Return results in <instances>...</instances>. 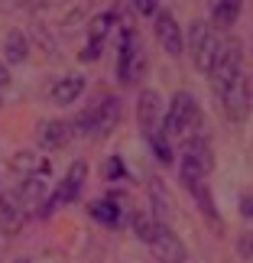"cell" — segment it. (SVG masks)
I'll list each match as a JSON object with an SVG mask.
<instances>
[{"mask_svg": "<svg viewBox=\"0 0 253 263\" xmlns=\"http://www.w3.org/2000/svg\"><path fill=\"white\" fill-rule=\"evenodd\" d=\"M201 124V110H198V101L191 91H176L166 107V117H163V134L172 137H191Z\"/></svg>", "mask_w": 253, "mask_h": 263, "instance_id": "1", "label": "cell"}, {"mask_svg": "<svg viewBox=\"0 0 253 263\" xmlns=\"http://www.w3.org/2000/svg\"><path fill=\"white\" fill-rule=\"evenodd\" d=\"M85 179H88V163H85V159H75V163L68 166L65 179L59 182V189L46 198V205L39 208V218H49L52 208H59V205H72V201H78L82 192H85Z\"/></svg>", "mask_w": 253, "mask_h": 263, "instance_id": "2", "label": "cell"}, {"mask_svg": "<svg viewBox=\"0 0 253 263\" xmlns=\"http://www.w3.org/2000/svg\"><path fill=\"white\" fill-rule=\"evenodd\" d=\"M188 52H191L195 68H201V72H208V68L215 65V59L221 52V39H218L215 29H211V23L195 20V23L188 26Z\"/></svg>", "mask_w": 253, "mask_h": 263, "instance_id": "3", "label": "cell"}, {"mask_svg": "<svg viewBox=\"0 0 253 263\" xmlns=\"http://www.w3.org/2000/svg\"><path fill=\"white\" fill-rule=\"evenodd\" d=\"M218 98H221L224 117L230 120V124H244V120L250 117V110H253V91H250V78L244 72H240L237 78H230Z\"/></svg>", "mask_w": 253, "mask_h": 263, "instance_id": "4", "label": "cell"}, {"mask_svg": "<svg viewBox=\"0 0 253 263\" xmlns=\"http://www.w3.org/2000/svg\"><path fill=\"white\" fill-rule=\"evenodd\" d=\"M143 68H146V55L140 49V39L133 36V29H124V36H120V55H117V78L124 85H133V82H140Z\"/></svg>", "mask_w": 253, "mask_h": 263, "instance_id": "5", "label": "cell"}, {"mask_svg": "<svg viewBox=\"0 0 253 263\" xmlns=\"http://www.w3.org/2000/svg\"><path fill=\"white\" fill-rule=\"evenodd\" d=\"M240 72H244V65H240V46L237 43H221V52L215 59V65L208 68V85H211V91L221 95L224 85L230 82V78H237Z\"/></svg>", "mask_w": 253, "mask_h": 263, "instance_id": "6", "label": "cell"}, {"mask_svg": "<svg viewBox=\"0 0 253 263\" xmlns=\"http://www.w3.org/2000/svg\"><path fill=\"white\" fill-rule=\"evenodd\" d=\"M149 250H153L156 260H163V263H185L188 260V250L182 244V237L172 231V224H163V221H156V228H153Z\"/></svg>", "mask_w": 253, "mask_h": 263, "instance_id": "7", "label": "cell"}, {"mask_svg": "<svg viewBox=\"0 0 253 263\" xmlns=\"http://www.w3.org/2000/svg\"><path fill=\"white\" fill-rule=\"evenodd\" d=\"M88 114H91V137H110L120 124L124 104L117 95H104L94 107H88Z\"/></svg>", "mask_w": 253, "mask_h": 263, "instance_id": "8", "label": "cell"}, {"mask_svg": "<svg viewBox=\"0 0 253 263\" xmlns=\"http://www.w3.org/2000/svg\"><path fill=\"white\" fill-rule=\"evenodd\" d=\"M182 159L191 163L201 176H211V169H215V149H211L208 134L195 130L191 137H185V153H182Z\"/></svg>", "mask_w": 253, "mask_h": 263, "instance_id": "9", "label": "cell"}, {"mask_svg": "<svg viewBox=\"0 0 253 263\" xmlns=\"http://www.w3.org/2000/svg\"><path fill=\"white\" fill-rule=\"evenodd\" d=\"M153 23H156L159 46H163L169 55H182V52H185V36H182L176 16H172L169 10H156V13H153Z\"/></svg>", "mask_w": 253, "mask_h": 263, "instance_id": "10", "label": "cell"}, {"mask_svg": "<svg viewBox=\"0 0 253 263\" xmlns=\"http://www.w3.org/2000/svg\"><path fill=\"white\" fill-rule=\"evenodd\" d=\"M68 140H72V124L62 117H46L39 120L36 127V143L43 149H62Z\"/></svg>", "mask_w": 253, "mask_h": 263, "instance_id": "11", "label": "cell"}, {"mask_svg": "<svg viewBox=\"0 0 253 263\" xmlns=\"http://www.w3.org/2000/svg\"><path fill=\"white\" fill-rule=\"evenodd\" d=\"M137 117H140V127H143V134H156L159 127H163V98H159V91L146 88L143 95L137 101Z\"/></svg>", "mask_w": 253, "mask_h": 263, "instance_id": "12", "label": "cell"}, {"mask_svg": "<svg viewBox=\"0 0 253 263\" xmlns=\"http://www.w3.org/2000/svg\"><path fill=\"white\" fill-rule=\"evenodd\" d=\"M182 185H185L191 195H195L198 201V208H201V215H205L211 224H215L221 231V215H218V205H215V198H211V192H208V179H198V176H188V179H182Z\"/></svg>", "mask_w": 253, "mask_h": 263, "instance_id": "13", "label": "cell"}, {"mask_svg": "<svg viewBox=\"0 0 253 263\" xmlns=\"http://www.w3.org/2000/svg\"><path fill=\"white\" fill-rule=\"evenodd\" d=\"M46 192H49V185H46L43 176H23V182L16 189V201L26 211H39L46 205Z\"/></svg>", "mask_w": 253, "mask_h": 263, "instance_id": "14", "label": "cell"}, {"mask_svg": "<svg viewBox=\"0 0 253 263\" xmlns=\"http://www.w3.org/2000/svg\"><path fill=\"white\" fill-rule=\"evenodd\" d=\"M26 224V208L16 201V195H0V231L7 237L20 234Z\"/></svg>", "mask_w": 253, "mask_h": 263, "instance_id": "15", "label": "cell"}, {"mask_svg": "<svg viewBox=\"0 0 253 263\" xmlns=\"http://www.w3.org/2000/svg\"><path fill=\"white\" fill-rule=\"evenodd\" d=\"M149 201H153V218L156 221H163V224L176 221V198H172V192L159 179H149Z\"/></svg>", "mask_w": 253, "mask_h": 263, "instance_id": "16", "label": "cell"}, {"mask_svg": "<svg viewBox=\"0 0 253 263\" xmlns=\"http://www.w3.org/2000/svg\"><path fill=\"white\" fill-rule=\"evenodd\" d=\"M85 91V75H65L62 82L52 85V101L59 107L72 104V101H78V95Z\"/></svg>", "mask_w": 253, "mask_h": 263, "instance_id": "17", "label": "cell"}, {"mask_svg": "<svg viewBox=\"0 0 253 263\" xmlns=\"http://www.w3.org/2000/svg\"><path fill=\"white\" fill-rule=\"evenodd\" d=\"M91 218L101 221V224H120V205H117V198L114 195H104V198H98V201H91Z\"/></svg>", "mask_w": 253, "mask_h": 263, "instance_id": "18", "label": "cell"}, {"mask_svg": "<svg viewBox=\"0 0 253 263\" xmlns=\"http://www.w3.org/2000/svg\"><path fill=\"white\" fill-rule=\"evenodd\" d=\"M4 55H7V62H10V65H23V62H26V55H29V43H26V36L20 33V29L7 33V39H4Z\"/></svg>", "mask_w": 253, "mask_h": 263, "instance_id": "19", "label": "cell"}, {"mask_svg": "<svg viewBox=\"0 0 253 263\" xmlns=\"http://www.w3.org/2000/svg\"><path fill=\"white\" fill-rule=\"evenodd\" d=\"M240 7H244V0H218V4L211 7V20H215L221 29H230L240 16Z\"/></svg>", "mask_w": 253, "mask_h": 263, "instance_id": "20", "label": "cell"}, {"mask_svg": "<svg viewBox=\"0 0 253 263\" xmlns=\"http://www.w3.org/2000/svg\"><path fill=\"white\" fill-rule=\"evenodd\" d=\"M114 26H117V13H114V10H104V13L91 16L88 39H91V43H107V36H110V29H114Z\"/></svg>", "mask_w": 253, "mask_h": 263, "instance_id": "21", "label": "cell"}, {"mask_svg": "<svg viewBox=\"0 0 253 263\" xmlns=\"http://www.w3.org/2000/svg\"><path fill=\"white\" fill-rule=\"evenodd\" d=\"M13 169H16V173H23V176H46V173H49V163H46L43 156H36V153H29V149H23V153L13 156Z\"/></svg>", "mask_w": 253, "mask_h": 263, "instance_id": "22", "label": "cell"}, {"mask_svg": "<svg viewBox=\"0 0 253 263\" xmlns=\"http://www.w3.org/2000/svg\"><path fill=\"white\" fill-rule=\"evenodd\" d=\"M146 140H149V146H153V153H156V159H159L163 166H172V163H176V159H172V143H169V137L163 134V127H159L156 134H149Z\"/></svg>", "mask_w": 253, "mask_h": 263, "instance_id": "23", "label": "cell"}, {"mask_svg": "<svg viewBox=\"0 0 253 263\" xmlns=\"http://www.w3.org/2000/svg\"><path fill=\"white\" fill-rule=\"evenodd\" d=\"M130 228H133V234L143 240V244H149L153 228H156V218H149L146 211H133V215H130Z\"/></svg>", "mask_w": 253, "mask_h": 263, "instance_id": "24", "label": "cell"}, {"mask_svg": "<svg viewBox=\"0 0 253 263\" xmlns=\"http://www.w3.org/2000/svg\"><path fill=\"white\" fill-rule=\"evenodd\" d=\"M127 173H124V159L120 156H110L107 163H104V179L107 182H117V179H124Z\"/></svg>", "mask_w": 253, "mask_h": 263, "instance_id": "25", "label": "cell"}, {"mask_svg": "<svg viewBox=\"0 0 253 263\" xmlns=\"http://www.w3.org/2000/svg\"><path fill=\"white\" fill-rule=\"evenodd\" d=\"M237 254L244 257V260H253V231L240 234V240H237Z\"/></svg>", "mask_w": 253, "mask_h": 263, "instance_id": "26", "label": "cell"}, {"mask_svg": "<svg viewBox=\"0 0 253 263\" xmlns=\"http://www.w3.org/2000/svg\"><path fill=\"white\" fill-rule=\"evenodd\" d=\"M101 49H104V43H91V39H88V46L82 49V55H78V59H82V62H98Z\"/></svg>", "mask_w": 253, "mask_h": 263, "instance_id": "27", "label": "cell"}, {"mask_svg": "<svg viewBox=\"0 0 253 263\" xmlns=\"http://www.w3.org/2000/svg\"><path fill=\"white\" fill-rule=\"evenodd\" d=\"M156 4H159V0H133V7L140 10V13H146V16H153L156 10H159Z\"/></svg>", "mask_w": 253, "mask_h": 263, "instance_id": "28", "label": "cell"}, {"mask_svg": "<svg viewBox=\"0 0 253 263\" xmlns=\"http://www.w3.org/2000/svg\"><path fill=\"white\" fill-rule=\"evenodd\" d=\"M240 215L253 218V195H240Z\"/></svg>", "mask_w": 253, "mask_h": 263, "instance_id": "29", "label": "cell"}, {"mask_svg": "<svg viewBox=\"0 0 253 263\" xmlns=\"http://www.w3.org/2000/svg\"><path fill=\"white\" fill-rule=\"evenodd\" d=\"M10 85V72H7V62H0V91Z\"/></svg>", "mask_w": 253, "mask_h": 263, "instance_id": "30", "label": "cell"}, {"mask_svg": "<svg viewBox=\"0 0 253 263\" xmlns=\"http://www.w3.org/2000/svg\"><path fill=\"white\" fill-rule=\"evenodd\" d=\"M0 104H4V91H0Z\"/></svg>", "mask_w": 253, "mask_h": 263, "instance_id": "31", "label": "cell"}, {"mask_svg": "<svg viewBox=\"0 0 253 263\" xmlns=\"http://www.w3.org/2000/svg\"><path fill=\"white\" fill-rule=\"evenodd\" d=\"M16 263H29V260H16Z\"/></svg>", "mask_w": 253, "mask_h": 263, "instance_id": "32", "label": "cell"}]
</instances>
